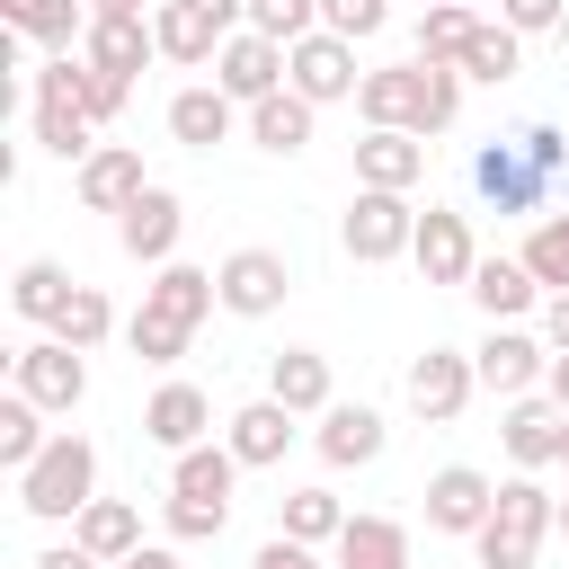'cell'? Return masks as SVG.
Masks as SVG:
<instances>
[{
  "label": "cell",
  "instance_id": "16",
  "mask_svg": "<svg viewBox=\"0 0 569 569\" xmlns=\"http://www.w3.org/2000/svg\"><path fill=\"white\" fill-rule=\"evenodd\" d=\"M507 453L533 471V462H560L569 453V409L560 400H516L507 409Z\"/></svg>",
  "mask_w": 569,
  "mask_h": 569
},
{
  "label": "cell",
  "instance_id": "13",
  "mask_svg": "<svg viewBox=\"0 0 569 569\" xmlns=\"http://www.w3.org/2000/svg\"><path fill=\"white\" fill-rule=\"evenodd\" d=\"M471 382H480V373H471V356L427 347V356L409 365V409H418V418H453V409L471 400Z\"/></svg>",
  "mask_w": 569,
  "mask_h": 569
},
{
  "label": "cell",
  "instance_id": "22",
  "mask_svg": "<svg viewBox=\"0 0 569 569\" xmlns=\"http://www.w3.org/2000/svg\"><path fill=\"white\" fill-rule=\"evenodd\" d=\"M71 542H80V551H98V560H133V551H142V516H133L124 498H89Z\"/></svg>",
  "mask_w": 569,
  "mask_h": 569
},
{
  "label": "cell",
  "instance_id": "40",
  "mask_svg": "<svg viewBox=\"0 0 569 569\" xmlns=\"http://www.w3.org/2000/svg\"><path fill=\"white\" fill-rule=\"evenodd\" d=\"M462 71H471V80H507V71H516V27H489V18H480V36H471Z\"/></svg>",
  "mask_w": 569,
  "mask_h": 569
},
{
  "label": "cell",
  "instance_id": "44",
  "mask_svg": "<svg viewBox=\"0 0 569 569\" xmlns=\"http://www.w3.org/2000/svg\"><path fill=\"white\" fill-rule=\"evenodd\" d=\"M249 569H320V560H311V542H293V533H276V542H267V551H258Z\"/></svg>",
  "mask_w": 569,
  "mask_h": 569
},
{
  "label": "cell",
  "instance_id": "30",
  "mask_svg": "<svg viewBox=\"0 0 569 569\" xmlns=\"http://www.w3.org/2000/svg\"><path fill=\"white\" fill-rule=\"evenodd\" d=\"M169 133L178 142H222L231 133V89H178L169 98Z\"/></svg>",
  "mask_w": 569,
  "mask_h": 569
},
{
  "label": "cell",
  "instance_id": "50",
  "mask_svg": "<svg viewBox=\"0 0 569 569\" xmlns=\"http://www.w3.org/2000/svg\"><path fill=\"white\" fill-rule=\"evenodd\" d=\"M98 18H142V0H98Z\"/></svg>",
  "mask_w": 569,
  "mask_h": 569
},
{
  "label": "cell",
  "instance_id": "23",
  "mask_svg": "<svg viewBox=\"0 0 569 569\" xmlns=\"http://www.w3.org/2000/svg\"><path fill=\"white\" fill-rule=\"evenodd\" d=\"M338 569H409V533H400L391 516H347Z\"/></svg>",
  "mask_w": 569,
  "mask_h": 569
},
{
  "label": "cell",
  "instance_id": "14",
  "mask_svg": "<svg viewBox=\"0 0 569 569\" xmlns=\"http://www.w3.org/2000/svg\"><path fill=\"white\" fill-rule=\"evenodd\" d=\"M213 284H222V302H231V311H249V320H258V311H276V302H284V258H276V249H231Z\"/></svg>",
  "mask_w": 569,
  "mask_h": 569
},
{
  "label": "cell",
  "instance_id": "11",
  "mask_svg": "<svg viewBox=\"0 0 569 569\" xmlns=\"http://www.w3.org/2000/svg\"><path fill=\"white\" fill-rule=\"evenodd\" d=\"M489 507H498V489H489V471H471V462H445V471L427 480V525H445V533H480Z\"/></svg>",
  "mask_w": 569,
  "mask_h": 569
},
{
  "label": "cell",
  "instance_id": "52",
  "mask_svg": "<svg viewBox=\"0 0 569 569\" xmlns=\"http://www.w3.org/2000/svg\"><path fill=\"white\" fill-rule=\"evenodd\" d=\"M560 462H569V453H560Z\"/></svg>",
  "mask_w": 569,
  "mask_h": 569
},
{
  "label": "cell",
  "instance_id": "43",
  "mask_svg": "<svg viewBox=\"0 0 569 569\" xmlns=\"http://www.w3.org/2000/svg\"><path fill=\"white\" fill-rule=\"evenodd\" d=\"M498 9H507V27L525 36V27H560V9H569V0H498Z\"/></svg>",
  "mask_w": 569,
  "mask_h": 569
},
{
  "label": "cell",
  "instance_id": "25",
  "mask_svg": "<svg viewBox=\"0 0 569 569\" xmlns=\"http://www.w3.org/2000/svg\"><path fill=\"white\" fill-rule=\"evenodd\" d=\"M267 400H284L293 418H302V409H329V356L284 347V356H276V373H267Z\"/></svg>",
  "mask_w": 569,
  "mask_h": 569
},
{
  "label": "cell",
  "instance_id": "24",
  "mask_svg": "<svg viewBox=\"0 0 569 569\" xmlns=\"http://www.w3.org/2000/svg\"><path fill=\"white\" fill-rule=\"evenodd\" d=\"M418 169H427V151H418L409 133H373V142H356V178H365V187H382V196L418 187Z\"/></svg>",
  "mask_w": 569,
  "mask_h": 569
},
{
  "label": "cell",
  "instance_id": "32",
  "mask_svg": "<svg viewBox=\"0 0 569 569\" xmlns=\"http://www.w3.org/2000/svg\"><path fill=\"white\" fill-rule=\"evenodd\" d=\"M36 133H44V151H89V107L80 98H53V89H36Z\"/></svg>",
  "mask_w": 569,
  "mask_h": 569
},
{
  "label": "cell",
  "instance_id": "29",
  "mask_svg": "<svg viewBox=\"0 0 569 569\" xmlns=\"http://www.w3.org/2000/svg\"><path fill=\"white\" fill-rule=\"evenodd\" d=\"M249 133H258L267 151H302V142H311V98H302V89L258 98V107H249Z\"/></svg>",
  "mask_w": 569,
  "mask_h": 569
},
{
  "label": "cell",
  "instance_id": "27",
  "mask_svg": "<svg viewBox=\"0 0 569 569\" xmlns=\"http://www.w3.org/2000/svg\"><path fill=\"white\" fill-rule=\"evenodd\" d=\"M533 284H542V276H533L525 258H480V267H471V293H480L489 320H516V311L533 302Z\"/></svg>",
  "mask_w": 569,
  "mask_h": 569
},
{
  "label": "cell",
  "instance_id": "33",
  "mask_svg": "<svg viewBox=\"0 0 569 569\" xmlns=\"http://www.w3.org/2000/svg\"><path fill=\"white\" fill-rule=\"evenodd\" d=\"M62 302H71V276H62L53 258H27V267H18V311L53 329V320H62Z\"/></svg>",
  "mask_w": 569,
  "mask_h": 569
},
{
  "label": "cell",
  "instance_id": "34",
  "mask_svg": "<svg viewBox=\"0 0 569 569\" xmlns=\"http://www.w3.org/2000/svg\"><path fill=\"white\" fill-rule=\"evenodd\" d=\"M107 329H116V311H107V293H98V284H71V302H62V320H53V338L89 356V347H98Z\"/></svg>",
  "mask_w": 569,
  "mask_h": 569
},
{
  "label": "cell",
  "instance_id": "39",
  "mask_svg": "<svg viewBox=\"0 0 569 569\" xmlns=\"http://www.w3.org/2000/svg\"><path fill=\"white\" fill-rule=\"evenodd\" d=\"M525 267H533L542 284H560V293H569V213H542V231L525 240Z\"/></svg>",
  "mask_w": 569,
  "mask_h": 569
},
{
  "label": "cell",
  "instance_id": "48",
  "mask_svg": "<svg viewBox=\"0 0 569 569\" xmlns=\"http://www.w3.org/2000/svg\"><path fill=\"white\" fill-rule=\"evenodd\" d=\"M116 569H178V551H160V542H142L133 560H116Z\"/></svg>",
  "mask_w": 569,
  "mask_h": 569
},
{
  "label": "cell",
  "instance_id": "6",
  "mask_svg": "<svg viewBox=\"0 0 569 569\" xmlns=\"http://www.w3.org/2000/svg\"><path fill=\"white\" fill-rule=\"evenodd\" d=\"M542 533H551V498L533 480H507L498 507H489V525H480V569H533Z\"/></svg>",
  "mask_w": 569,
  "mask_h": 569
},
{
  "label": "cell",
  "instance_id": "41",
  "mask_svg": "<svg viewBox=\"0 0 569 569\" xmlns=\"http://www.w3.org/2000/svg\"><path fill=\"white\" fill-rule=\"evenodd\" d=\"M320 18H329V36H347V44H356V36H373V27H382V0H320Z\"/></svg>",
  "mask_w": 569,
  "mask_h": 569
},
{
  "label": "cell",
  "instance_id": "2",
  "mask_svg": "<svg viewBox=\"0 0 569 569\" xmlns=\"http://www.w3.org/2000/svg\"><path fill=\"white\" fill-rule=\"evenodd\" d=\"M453 62H391V71H365L356 107L373 116V133H436L453 124Z\"/></svg>",
  "mask_w": 569,
  "mask_h": 569
},
{
  "label": "cell",
  "instance_id": "15",
  "mask_svg": "<svg viewBox=\"0 0 569 569\" xmlns=\"http://www.w3.org/2000/svg\"><path fill=\"white\" fill-rule=\"evenodd\" d=\"M142 187H151L142 178V151H124V142H107V151L80 160V204H98V213H124Z\"/></svg>",
  "mask_w": 569,
  "mask_h": 569
},
{
  "label": "cell",
  "instance_id": "31",
  "mask_svg": "<svg viewBox=\"0 0 569 569\" xmlns=\"http://www.w3.org/2000/svg\"><path fill=\"white\" fill-rule=\"evenodd\" d=\"M320 453H329L338 471H347V462H373V453H382V418H373L365 400H356V409H329V427H320Z\"/></svg>",
  "mask_w": 569,
  "mask_h": 569
},
{
  "label": "cell",
  "instance_id": "9",
  "mask_svg": "<svg viewBox=\"0 0 569 569\" xmlns=\"http://www.w3.org/2000/svg\"><path fill=\"white\" fill-rule=\"evenodd\" d=\"M213 80H222L231 98H249V107H258V98H276V80H284V44H276V36H258V27H240V36L213 53Z\"/></svg>",
  "mask_w": 569,
  "mask_h": 569
},
{
  "label": "cell",
  "instance_id": "18",
  "mask_svg": "<svg viewBox=\"0 0 569 569\" xmlns=\"http://www.w3.org/2000/svg\"><path fill=\"white\" fill-rule=\"evenodd\" d=\"M471 373H480L489 391H507V400H525V391H533V373H542V347H533L525 329H489V347L471 356Z\"/></svg>",
  "mask_w": 569,
  "mask_h": 569
},
{
  "label": "cell",
  "instance_id": "1",
  "mask_svg": "<svg viewBox=\"0 0 569 569\" xmlns=\"http://www.w3.org/2000/svg\"><path fill=\"white\" fill-rule=\"evenodd\" d=\"M560 169H569V133H560V124H525L516 142H489V151L471 160V187H480L498 213H533V204L560 187Z\"/></svg>",
  "mask_w": 569,
  "mask_h": 569
},
{
  "label": "cell",
  "instance_id": "20",
  "mask_svg": "<svg viewBox=\"0 0 569 569\" xmlns=\"http://www.w3.org/2000/svg\"><path fill=\"white\" fill-rule=\"evenodd\" d=\"M151 36H160V53H169V62H213V53L231 44V36H222L196 0H169V9L151 18Z\"/></svg>",
  "mask_w": 569,
  "mask_h": 569
},
{
  "label": "cell",
  "instance_id": "46",
  "mask_svg": "<svg viewBox=\"0 0 569 569\" xmlns=\"http://www.w3.org/2000/svg\"><path fill=\"white\" fill-rule=\"evenodd\" d=\"M36 569H98V551H80V542H62V551H44Z\"/></svg>",
  "mask_w": 569,
  "mask_h": 569
},
{
  "label": "cell",
  "instance_id": "42",
  "mask_svg": "<svg viewBox=\"0 0 569 569\" xmlns=\"http://www.w3.org/2000/svg\"><path fill=\"white\" fill-rule=\"evenodd\" d=\"M124 89H133V80H116V71H98V62H89V89H80V107H89V116H116V107H124Z\"/></svg>",
  "mask_w": 569,
  "mask_h": 569
},
{
  "label": "cell",
  "instance_id": "17",
  "mask_svg": "<svg viewBox=\"0 0 569 569\" xmlns=\"http://www.w3.org/2000/svg\"><path fill=\"white\" fill-rule=\"evenodd\" d=\"M142 53H160V36H151L142 18H89V36H80V62L116 71V80H133V71H142Z\"/></svg>",
  "mask_w": 569,
  "mask_h": 569
},
{
  "label": "cell",
  "instance_id": "47",
  "mask_svg": "<svg viewBox=\"0 0 569 569\" xmlns=\"http://www.w3.org/2000/svg\"><path fill=\"white\" fill-rule=\"evenodd\" d=\"M542 329H551V347L569 356V293H551V320H542Z\"/></svg>",
  "mask_w": 569,
  "mask_h": 569
},
{
  "label": "cell",
  "instance_id": "19",
  "mask_svg": "<svg viewBox=\"0 0 569 569\" xmlns=\"http://www.w3.org/2000/svg\"><path fill=\"white\" fill-rule=\"evenodd\" d=\"M142 427H151L160 445H178V453H196V436L213 427V400H204L196 382H160V391H151V409H142Z\"/></svg>",
  "mask_w": 569,
  "mask_h": 569
},
{
  "label": "cell",
  "instance_id": "28",
  "mask_svg": "<svg viewBox=\"0 0 569 569\" xmlns=\"http://www.w3.org/2000/svg\"><path fill=\"white\" fill-rule=\"evenodd\" d=\"M471 36H480V18H471L462 0H427V18H418V62H462Z\"/></svg>",
  "mask_w": 569,
  "mask_h": 569
},
{
  "label": "cell",
  "instance_id": "35",
  "mask_svg": "<svg viewBox=\"0 0 569 569\" xmlns=\"http://www.w3.org/2000/svg\"><path fill=\"white\" fill-rule=\"evenodd\" d=\"M0 18H9L18 36H36V44H71V36H80V9H71V0H0Z\"/></svg>",
  "mask_w": 569,
  "mask_h": 569
},
{
  "label": "cell",
  "instance_id": "5",
  "mask_svg": "<svg viewBox=\"0 0 569 569\" xmlns=\"http://www.w3.org/2000/svg\"><path fill=\"white\" fill-rule=\"evenodd\" d=\"M231 471H240V453H213V445L178 453V471H169V525H178L187 542L222 533V516H231Z\"/></svg>",
  "mask_w": 569,
  "mask_h": 569
},
{
  "label": "cell",
  "instance_id": "21",
  "mask_svg": "<svg viewBox=\"0 0 569 569\" xmlns=\"http://www.w3.org/2000/svg\"><path fill=\"white\" fill-rule=\"evenodd\" d=\"M116 240H124L133 258H169V240H178V196H169V187H142V196L124 204Z\"/></svg>",
  "mask_w": 569,
  "mask_h": 569
},
{
  "label": "cell",
  "instance_id": "3",
  "mask_svg": "<svg viewBox=\"0 0 569 569\" xmlns=\"http://www.w3.org/2000/svg\"><path fill=\"white\" fill-rule=\"evenodd\" d=\"M222 302V284L204 276V267H160V284L142 293V311H133V356H151V365H169V356H187V338H196V320Z\"/></svg>",
  "mask_w": 569,
  "mask_h": 569
},
{
  "label": "cell",
  "instance_id": "51",
  "mask_svg": "<svg viewBox=\"0 0 569 569\" xmlns=\"http://www.w3.org/2000/svg\"><path fill=\"white\" fill-rule=\"evenodd\" d=\"M560 525H569V507H560Z\"/></svg>",
  "mask_w": 569,
  "mask_h": 569
},
{
  "label": "cell",
  "instance_id": "26",
  "mask_svg": "<svg viewBox=\"0 0 569 569\" xmlns=\"http://www.w3.org/2000/svg\"><path fill=\"white\" fill-rule=\"evenodd\" d=\"M284 445H293V409L284 400H249L231 418V453L240 462H284Z\"/></svg>",
  "mask_w": 569,
  "mask_h": 569
},
{
  "label": "cell",
  "instance_id": "4",
  "mask_svg": "<svg viewBox=\"0 0 569 569\" xmlns=\"http://www.w3.org/2000/svg\"><path fill=\"white\" fill-rule=\"evenodd\" d=\"M89 489H98V445H89V436H53V445L18 471L27 516H80V507H89Z\"/></svg>",
  "mask_w": 569,
  "mask_h": 569
},
{
  "label": "cell",
  "instance_id": "12",
  "mask_svg": "<svg viewBox=\"0 0 569 569\" xmlns=\"http://www.w3.org/2000/svg\"><path fill=\"white\" fill-rule=\"evenodd\" d=\"M409 258L427 267V284H462V276L480 267V258H471V222H462V213H445V204H427V213H418Z\"/></svg>",
  "mask_w": 569,
  "mask_h": 569
},
{
  "label": "cell",
  "instance_id": "38",
  "mask_svg": "<svg viewBox=\"0 0 569 569\" xmlns=\"http://www.w3.org/2000/svg\"><path fill=\"white\" fill-rule=\"evenodd\" d=\"M311 18H320V0H249V27H258V36H276V44H302V36H320Z\"/></svg>",
  "mask_w": 569,
  "mask_h": 569
},
{
  "label": "cell",
  "instance_id": "49",
  "mask_svg": "<svg viewBox=\"0 0 569 569\" xmlns=\"http://www.w3.org/2000/svg\"><path fill=\"white\" fill-rule=\"evenodd\" d=\"M551 400L569 409V356H551Z\"/></svg>",
  "mask_w": 569,
  "mask_h": 569
},
{
  "label": "cell",
  "instance_id": "10",
  "mask_svg": "<svg viewBox=\"0 0 569 569\" xmlns=\"http://www.w3.org/2000/svg\"><path fill=\"white\" fill-rule=\"evenodd\" d=\"M409 240H418V213H409L400 196L365 187V196L347 204V249H356V258H400Z\"/></svg>",
  "mask_w": 569,
  "mask_h": 569
},
{
  "label": "cell",
  "instance_id": "45",
  "mask_svg": "<svg viewBox=\"0 0 569 569\" xmlns=\"http://www.w3.org/2000/svg\"><path fill=\"white\" fill-rule=\"evenodd\" d=\"M196 9H204V18L222 27V36H240V9H249V0H196Z\"/></svg>",
  "mask_w": 569,
  "mask_h": 569
},
{
  "label": "cell",
  "instance_id": "37",
  "mask_svg": "<svg viewBox=\"0 0 569 569\" xmlns=\"http://www.w3.org/2000/svg\"><path fill=\"white\" fill-rule=\"evenodd\" d=\"M284 533H293V542H320V533H347V516H338L329 489H293V498H284Z\"/></svg>",
  "mask_w": 569,
  "mask_h": 569
},
{
  "label": "cell",
  "instance_id": "8",
  "mask_svg": "<svg viewBox=\"0 0 569 569\" xmlns=\"http://www.w3.org/2000/svg\"><path fill=\"white\" fill-rule=\"evenodd\" d=\"M18 391H27L36 409H71V400L89 391V365H80V347H62V338H36V347H18Z\"/></svg>",
  "mask_w": 569,
  "mask_h": 569
},
{
  "label": "cell",
  "instance_id": "36",
  "mask_svg": "<svg viewBox=\"0 0 569 569\" xmlns=\"http://www.w3.org/2000/svg\"><path fill=\"white\" fill-rule=\"evenodd\" d=\"M36 453H44V427H36V400L18 391V400H0V462H18V471H27Z\"/></svg>",
  "mask_w": 569,
  "mask_h": 569
},
{
  "label": "cell",
  "instance_id": "7",
  "mask_svg": "<svg viewBox=\"0 0 569 569\" xmlns=\"http://www.w3.org/2000/svg\"><path fill=\"white\" fill-rule=\"evenodd\" d=\"M284 80L320 107V98H347V89H365L356 80V44L347 36H302V44H284Z\"/></svg>",
  "mask_w": 569,
  "mask_h": 569
}]
</instances>
